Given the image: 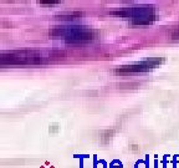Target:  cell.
I'll return each mask as SVG.
<instances>
[{
    "instance_id": "cell-4",
    "label": "cell",
    "mask_w": 179,
    "mask_h": 168,
    "mask_svg": "<svg viewBox=\"0 0 179 168\" xmlns=\"http://www.w3.org/2000/svg\"><path fill=\"white\" fill-rule=\"evenodd\" d=\"M163 62V59H148L141 62H136V64H131V65H124L117 67L114 70L116 75L119 76H127V75H132V73H138V72H146L149 70H153L156 67H158Z\"/></svg>"
},
{
    "instance_id": "cell-3",
    "label": "cell",
    "mask_w": 179,
    "mask_h": 168,
    "mask_svg": "<svg viewBox=\"0 0 179 168\" xmlns=\"http://www.w3.org/2000/svg\"><path fill=\"white\" fill-rule=\"evenodd\" d=\"M1 65H35L43 62L41 55L36 54L34 51H14L3 54L0 59Z\"/></svg>"
},
{
    "instance_id": "cell-1",
    "label": "cell",
    "mask_w": 179,
    "mask_h": 168,
    "mask_svg": "<svg viewBox=\"0 0 179 168\" xmlns=\"http://www.w3.org/2000/svg\"><path fill=\"white\" fill-rule=\"evenodd\" d=\"M54 38H62L67 44H82L96 39L97 31L86 26H62L50 31Z\"/></svg>"
},
{
    "instance_id": "cell-2",
    "label": "cell",
    "mask_w": 179,
    "mask_h": 168,
    "mask_svg": "<svg viewBox=\"0 0 179 168\" xmlns=\"http://www.w3.org/2000/svg\"><path fill=\"white\" fill-rule=\"evenodd\" d=\"M112 14L123 18H131L133 25H148L156 19L153 6H134L132 9H124L122 11Z\"/></svg>"
},
{
    "instance_id": "cell-5",
    "label": "cell",
    "mask_w": 179,
    "mask_h": 168,
    "mask_svg": "<svg viewBox=\"0 0 179 168\" xmlns=\"http://www.w3.org/2000/svg\"><path fill=\"white\" fill-rule=\"evenodd\" d=\"M39 4H59V1H39Z\"/></svg>"
}]
</instances>
